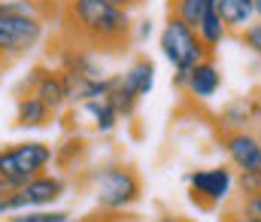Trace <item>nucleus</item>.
<instances>
[{"label":"nucleus","instance_id":"nucleus-11","mask_svg":"<svg viewBox=\"0 0 261 222\" xmlns=\"http://www.w3.org/2000/svg\"><path fill=\"white\" fill-rule=\"evenodd\" d=\"M49 119H52V110H49V107H46L34 91L18 94V101H15V128H21V131L46 128V125H49Z\"/></svg>","mask_w":261,"mask_h":222},{"label":"nucleus","instance_id":"nucleus-1","mask_svg":"<svg viewBox=\"0 0 261 222\" xmlns=\"http://www.w3.org/2000/svg\"><path fill=\"white\" fill-rule=\"evenodd\" d=\"M64 21L91 49H122L130 40V12L116 9L107 0H64Z\"/></svg>","mask_w":261,"mask_h":222},{"label":"nucleus","instance_id":"nucleus-20","mask_svg":"<svg viewBox=\"0 0 261 222\" xmlns=\"http://www.w3.org/2000/svg\"><path fill=\"white\" fill-rule=\"evenodd\" d=\"M234 216H237L240 222H261V192H255V195H243Z\"/></svg>","mask_w":261,"mask_h":222},{"label":"nucleus","instance_id":"nucleus-12","mask_svg":"<svg viewBox=\"0 0 261 222\" xmlns=\"http://www.w3.org/2000/svg\"><path fill=\"white\" fill-rule=\"evenodd\" d=\"M210 9L225 21L228 34H240L249 21H255L252 0H210Z\"/></svg>","mask_w":261,"mask_h":222},{"label":"nucleus","instance_id":"nucleus-25","mask_svg":"<svg viewBox=\"0 0 261 222\" xmlns=\"http://www.w3.org/2000/svg\"><path fill=\"white\" fill-rule=\"evenodd\" d=\"M152 34V21L146 18V21H140V31H137V40H143V37H149Z\"/></svg>","mask_w":261,"mask_h":222},{"label":"nucleus","instance_id":"nucleus-19","mask_svg":"<svg viewBox=\"0 0 261 222\" xmlns=\"http://www.w3.org/2000/svg\"><path fill=\"white\" fill-rule=\"evenodd\" d=\"M206 9H210V0H170V15L182 18L192 28L200 24V18H203Z\"/></svg>","mask_w":261,"mask_h":222},{"label":"nucleus","instance_id":"nucleus-4","mask_svg":"<svg viewBox=\"0 0 261 222\" xmlns=\"http://www.w3.org/2000/svg\"><path fill=\"white\" fill-rule=\"evenodd\" d=\"M158 46H161V55L170 61V67L176 73H189L192 67H197L200 61L213 58V52L200 43L197 31L192 24H186L182 18L176 15H167L161 34H158Z\"/></svg>","mask_w":261,"mask_h":222},{"label":"nucleus","instance_id":"nucleus-3","mask_svg":"<svg viewBox=\"0 0 261 222\" xmlns=\"http://www.w3.org/2000/svg\"><path fill=\"white\" fill-rule=\"evenodd\" d=\"M52 158L55 152L43 140H21L12 146H3L0 149V198L15 192L37 174H46Z\"/></svg>","mask_w":261,"mask_h":222},{"label":"nucleus","instance_id":"nucleus-26","mask_svg":"<svg viewBox=\"0 0 261 222\" xmlns=\"http://www.w3.org/2000/svg\"><path fill=\"white\" fill-rule=\"evenodd\" d=\"M252 15H255V21H261V0H252Z\"/></svg>","mask_w":261,"mask_h":222},{"label":"nucleus","instance_id":"nucleus-7","mask_svg":"<svg viewBox=\"0 0 261 222\" xmlns=\"http://www.w3.org/2000/svg\"><path fill=\"white\" fill-rule=\"evenodd\" d=\"M189 189H192V201L200 210H213V207H219V204H225L231 198L234 174L225 164H219V167H200V170L189 174Z\"/></svg>","mask_w":261,"mask_h":222},{"label":"nucleus","instance_id":"nucleus-24","mask_svg":"<svg viewBox=\"0 0 261 222\" xmlns=\"http://www.w3.org/2000/svg\"><path fill=\"white\" fill-rule=\"evenodd\" d=\"M107 3H113L116 9H125V12H130V9H137V6H143L146 0H107Z\"/></svg>","mask_w":261,"mask_h":222},{"label":"nucleus","instance_id":"nucleus-17","mask_svg":"<svg viewBox=\"0 0 261 222\" xmlns=\"http://www.w3.org/2000/svg\"><path fill=\"white\" fill-rule=\"evenodd\" d=\"M6 222H73V213L61 207H34V210L9 213Z\"/></svg>","mask_w":261,"mask_h":222},{"label":"nucleus","instance_id":"nucleus-16","mask_svg":"<svg viewBox=\"0 0 261 222\" xmlns=\"http://www.w3.org/2000/svg\"><path fill=\"white\" fill-rule=\"evenodd\" d=\"M107 101L113 104V110L119 113V119H122V116H125V119H130V116L137 113V107H140V97H137V94L130 91L128 85L122 82V73L116 76V85L110 88V94H107Z\"/></svg>","mask_w":261,"mask_h":222},{"label":"nucleus","instance_id":"nucleus-8","mask_svg":"<svg viewBox=\"0 0 261 222\" xmlns=\"http://www.w3.org/2000/svg\"><path fill=\"white\" fill-rule=\"evenodd\" d=\"M222 146H225L231 164L237 170H261V140L255 134H249L246 128L225 131L222 134Z\"/></svg>","mask_w":261,"mask_h":222},{"label":"nucleus","instance_id":"nucleus-23","mask_svg":"<svg viewBox=\"0 0 261 222\" xmlns=\"http://www.w3.org/2000/svg\"><path fill=\"white\" fill-rule=\"evenodd\" d=\"M21 3H28V6H34L37 9V15H43V18H49L52 12H55V0H21Z\"/></svg>","mask_w":261,"mask_h":222},{"label":"nucleus","instance_id":"nucleus-27","mask_svg":"<svg viewBox=\"0 0 261 222\" xmlns=\"http://www.w3.org/2000/svg\"><path fill=\"white\" fill-rule=\"evenodd\" d=\"M158 222H186V219H179V216H161Z\"/></svg>","mask_w":261,"mask_h":222},{"label":"nucleus","instance_id":"nucleus-15","mask_svg":"<svg viewBox=\"0 0 261 222\" xmlns=\"http://www.w3.org/2000/svg\"><path fill=\"white\" fill-rule=\"evenodd\" d=\"M82 110L94 119V128L100 134H110L116 125H119V113L113 110V104L107 97H91V101H82Z\"/></svg>","mask_w":261,"mask_h":222},{"label":"nucleus","instance_id":"nucleus-13","mask_svg":"<svg viewBox=\"0 0 261 222\" xmlns=\"http://www.w3.org/2000/svg\"><path fill=\"white\" fill-rule=\"evenodd\" d=\"M122 82L128 85L137 97H146L152 91V85H155V64H152V58H146V55L134 58L128 64V70L122 73Z\"/></svg>","mask_w":261,"mask_h":222},{"label":"nucleus","instance_id":"nucleus-2","mask_svg":"<svg viewBox=\"0 0 261 222\" xmlns=\"http://www.w3.org/2000/svg\"><path fill=\"white\" fill-rule=\"evenodd\" d=\"M46 37V21L21 0H0V64L34 52Z\"/></svg>","mask_w":261,"mask_h":222},{"label":"nucleus","instance_id":"nucleus-5","mask_svg":"<svg viewBox=\"0 0 261 222\" xmlns=\"http://www.w3.org/2000/svg\"><path fill=\"white\" fill-rule=\"evenodd\" d=\"M94 198L100 210L122 213L143 198V183L137 170H130L125 164H110L94 174Z\"/></svg>","mask_w":261,"mask_h":222},{"label":"nucleus","instance_id":"nucleus-9","mask_svg":"<svg viewBox=\"0 0 261 222\" xmlns=\"http://www.w3.org/2000/svg\"><path fill=\"white\" fill-rule=\"evenodd\" d=\"M31 88L34 94L55 113H61L67 104V88H64V76L61 70H46V67H37L34 70V79H31Z\"/></svg>","mask_w":261,"mask_h":222},{"label":"nucleus","instance_id":"nucleus-28","mask_svg":"<svg viewBox=\"0 0 261 222\" xmlns=\"http://www.w3.org/2000/svg\"><path fill=\"white\" fill-rule=\"evenodd\" d=\"M222 222H240V219H237L234 213H228V216H225V219H222Z\"/></svg>","mask_w":261,"mask_h":222},{"label":"nucleus","instance_id":"nucleus-14","mask_svg":"<svg viewBox=\"0 0 261 222\" xmlns=\"http://www.w3.org/2000/svg\"><path fill=\"white\" fill-rule=\"evenodd\" d=\"M195 31H197V37H200V43H203L210 52H216V49L228 40V28H225V21H222L213 9L203 12V18H200V24H197Z\"/></svg>","mask_w":261,"mask_h":222},{"label":"nucleus","instance_id":"nucleus-21","mask_svg":"<svg viewBox=\"0 0 261 222\" xmlns=\"http://www.w3.org/2000/svg\"><path fill=\"white\" fill-rule=\"evenodd\" d=\"M237 37H240V43H243L246 49H252V52L261 58V21H249Z\"/></svg>","mask_w":261,"mask_h":222},{"label":"nucleus","instance_id":"nucleus-6","mask_svg":"<svg viewBox=\"0 0 261 222\" xmlns=\"http://www.w3.org/2000/svg\"><path fill=\"white\" fill-rule=\"evenodd\" d=\"M67 195V183L58 174H37L34 180H28L24 186H18L15 192L3 195V216L18 213V210H34V207H55Z\"/></svg>","mask_w":261,"mask_h":222},{"label":"nucleus","instance_id":"nucleus-10","mask_svg":"<svg viewBox=\"0 0 261 222\" xmlns=\"http://www.w3.org/2000/svg\"><path fill=\"white\" fill-rule=\"evenodd\" d=\"M182 88H186L189 97H195V101H210V97H216V91L222 88V70H219V64H216L213 58L200 61L197 67L189 70V79H186Z\"/></svg>","mask_w":261,"mask_h":222},{"label":"nucleus","instance_id":"nucleus-18","mask_svg":"<svg viewBox=\"0 0 261 222\" xmlns=\"http://www.w3.org/2000/svg\"><path fill=\"white\" fill-rule=\"evenodd\" d=\"M258 113V107L255 104H249V101H234V104H228L225 107V113H222V122L231 128V131H237V128H246L249 122H252V116Z\"/></svg>","mask_w":261,"mask_h":222},{"label":"nucleus","instance_id":"nucleus-22","mask_svg":"<svg viewBox=\"0 0 261 222\" xmlns=\"http://www.w3.org/2000/svg\"><path fill=\"white\" fill-rule=\"evenodd\" d=\"M237 186H240L243 195H255V192H261V170H240Z\"/></svg>","mask_w":261,"mask_h":222}]
</instances>
